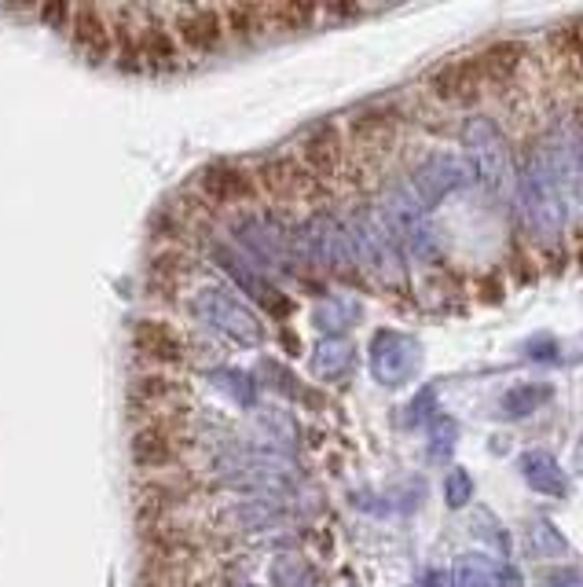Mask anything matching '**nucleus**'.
Returning <instances> with one entry per match:
<instances>
[{
	"label": "nucleus",
	"instance_id": "1",
	"mask_svg": "<svg viewBox=\"0 0 583 587\" xmlns=\"http://www.w3.org/2000/svg\"><path fill=\"white\" fill-rule=\"evenodd\" d=\"M573 173L576 162L569 159L565 148H535L518 176V199L525 224L540 239H558L569 217V199H573Z\"/></svg>",
	"mask_w": 583,
	"mask_h": 587
},
{
	"label": "nucleus",
	"instance_id": "2",
	"mask_svg": "<svg viewBox=\"0 0 583 587\" xmlns=\"http://www.w3.org/2000/svg\"><path fill=\"white\" fill-rule=\"evenodd\" d=\"M195 437L187 426V415H165V418H140L129 434V459L140 474H162L181 470Z\"/></svg>",
	"mask_w": 583,
	"mask_h": 587
},
{
	"label": "nucleus",
	"instance_id": "3",
	"mask_svg": "<svg viewBox=\"0 0 583 587\" xmlns=\"http://www.w3.org/2000/svg\"><path fill=\"white\" fill-rule=\"evenodd\" d=\"M254 173L260 202H272L276 210L294 213L297 206H308L316 195V181L305 173V165L297 162L294 151H276V154H260V159L249 165Z\"/></svg>",
	"mask_w": 583,
	"mask_h": 587
},
{
	"label": "nucleus",
	"instance_id": "4",
	"mask_svg": "<svg viewBox=\"0 0 583 587\" xmlns=\"http://www.w3.org/2000/svg\"><path fill=\"white\" fill-rule=\"evenodd\" d=\"M198 496V477L195 470H162V474H144V482L136 485V510L147 525L176 522V514L192 507Z\"/></svg>",
	"mask_w": 583,
	"mask_h": 587
},
{
	"label": "nucleus",
	"instance_id": "5",
	"mask_svg": "<svg viewBox=\"0 0 583 587\" xmlns=\"http://www.w3.org/2000/svg\"><path fill=\"white\" fill-rule=\"evenodd\" d=\"M125 404L136 418L187 415V407H192V386L181 375H173V371H144V375L129 378Z\"/></svg>",
	"mask_w": 583,
	"mask_h": 587
},
{
	"label": "nucleus",
	"instance_id": "6",
	"mask_svg": "<svg viewBox=\"0 0 583 587\" xmlns=\"http://www.w3.org/2000/svg\"><path fill=\"white\" fill-rule=\"evenodd\" d=\"M195 195L202 206L213 210H254L260 206V191L249 165L239 162H209L195 176Z\"/></svg>",
	"mask_w": 583,
	"mask_h": 587
},
{
	"label": "nucleus",
	"instance_id": "7",
	"mask_svg": "<svg viewBox=\"0 0 583 587\" xmlns=\"http://www.w3.org/2000/svg\"><path fill=\"white\" fill-rule=\"evenodd\" d=\"M462 140H467V151L473 165H478L481 181L492 191H514L518 176H514V162H510V148L507 136L488 122V118H470L467 129H462Z\"/></svg>",
	"mask_w": 583,
	"mask_h": 587
},
{
	"label": "nucleus",
	"instance_id": "8",
	"mask_svg": "<svg viewBox=\"0 0 583 587\" xmlns=\"http://www.w3.org/2000/svg\"><path fill=\"white\" fill-rule=\"evenodd\" d=\"M170 30L187 59L217 55L228 41L221 4H170Z\"/></svg>",
	"mask_w": 583,
	"mask_h": 587
},
{
	"label": "nucleus",
	"instance_id": "9",
	"mask_svg": "<svg viewBox=\"0 0 583 587\" xmlns=\"http://www.w3.org/2000/svg\"><path fill=\"white\" fill-rule=\"evenodd\" d=\"M140 63H144V74H176L187 55L184 48L176 44L173 30H170V4H144V16H140Z\"/></svg>",
	"mask_w": 583,
	"mask_h": 587
},
{
	"label": "nucleus",
	"instance_id": "10",
	"mask_svg": "<svg viewBox=\"0 0 583 587\" xmlns=\"http://www.w3.org/2000/svg\"><path fill=\"white\" fill-rule=\"evenodd\" d=\"M129 345H133V353L140 361H147L162 371H176L187 364V342L184 334L173 327L170 320H136L133 327H129Z\"/></svg>",
	"mask_w": 583,
	"mask_h": 587
},
{
	"label": "nucleus",
	"instance_id": "11",
	"mask_svg": "<svg viewBox=\"0 0 583 587\" xmlns=\"http://www.w3.org/2000/svg\"><path fill=\"white\" fill-rule=\"evenodd\" d=\"M70 44L89 63H114V16L103 4H74L70 16Z\"/></svg>",
	"mask_w": 583,
	"mask_h": 587
},
{
	"label": "nucleus",
	"instance_id": "12",
	"mask_svg": "<svg viewBox=\"0 0 583 587\" xmlns=\"http://www.w3.org/2000/svg\"><path fill=\"white\" fill-rule=\"evenodd\" d=\"M297 162L305 165V173L313 176L316 188L338 181L345 170V136L335 125H316L313 133H305L301 143L294 148Z\"/></svg>",
	"mask_w": 583,
	"mask_h": 587
},
{
	"label": "nucleus",
	"instance_id": "13",
	"mask_svg": "<svg viewBox=\"0 0 583 587\" xmlns=\"http://www.w3.org/2000/svg\"><path fill=\"white\" fill-rule=\"evenodd\" d=\"M521 477H525L529 488H535L540 496L562 499V496L569 493V477H565V470H562V463H558L554 455L543 452V448L521 455Z\"/></svg>",
	"mask_w": 583,
	"mask_h": 587
},
{
	"label": "nucleus",
	"instance_id": "14",
	"mask_svg": "<svg viewBox=\"0 0 583 587\" xmlns=\"http://www.w3.org/2000/svg\"><path fill=\"white\" fill-rule=\"evenodd\" d=\"M484 85L481 81V70L473 59H462V63H448L440 67L437 74L430 78V89L433 95H440V100H470V95H478V89Z\"/></svg>",
	"mask_w": 583,
	"mask_h": 587
},
{
	"label": "nucleus",
	"instance_id": "15",
	"mask_svg": "<svg viewBox=\"0 0 583 587\" xmlns=\"http://www.w3.org/2000/svg\"><path fill=\"white\" fill-rule=\"evenodd\" d=\"M224 33L235 41H257L268 33L265 4H221Z\"/></svg>",
	"mask_w": 583,
	"mask_h": 587
},
{
	"label": "nucleus",
	"instance_id": "16",
	"mask_svg": "<svg viewBox=\"0 0 583 587\" xmlns=\"http://www.w3.org/2000/svg\"><path fill=\"white\" fill-rule=\"evenodd\" d=\"M392 133H397V118L389 111H367L360 118H352L349 125V140L356 148H386Z\"/></svg>",
	"mask_w": 583,
	"mask_h": 587
},
{
	"label": "nucleus",
	"instance_id": "17",
	"mask_svg": "<svg viewBox=\"0 0 583 587\" xmlns=\"http://www.w3.org/2000/svg\"><path fill=\"white\" fill-rule=\"evenodd\" d=\"M319 16L316 4H265L268 30H305Z\"/></svg>",
	"mask_w": 583,
	"mask_h": 587
},
{
	"label": "nucleus",
	"instance_id": "18",
	"mask_svg": "<svg viewBox=\"0 0 583 587\" xmlns=\"http://www.w3.org/2000/svg\"><path fill=\"white\" fill-rule=\"evenodd\" d=\"M551 397H554V389L546 386V382H529V386H518V389H510L507 397H503V407H507V415L521 418V415H532L535 407H540V404H546Z\"/></svg>",
	"mask_w": 583,
	"mask_h": 587
},
{
	"label": "nucleus",
	"instance_id": "19",
	"mask_svg": "<svg viewBox=\"0 0 583 587\" xmlns=\"http://www.w3.org/2000/svg\"><path fill=\"white\" fill-rule=\"evenodd\" d=\"M529 550L535 558H551V555H562L565 540H562V533H558L551 522L540 518V522L529 525Z\"/></svg>",
	"mask_w": 583,
	"mask_h": 587
},
{
	"label": "nucleus",
	"instance_id": "20",
	"mask_svg": "<svg viewBox=\"0 0 583 587\" xmlns=\"http://www.w3.org/2000/svg\"><path fill=\"white\" fill-rule=\"evenodd\" d=\"M540 584L543 587H583V573L573 566H558V569H546Z\"/></svg>",
	"mask_w": 583,
	"mask_h": 587
},
{
	"label": "nucleus",
	"instance_id": "21",
	"mask_svg": "<svg viewBox=\"0 0 583 587\" xmlns=\"http://www.w3.org/2000/svg\"><path fill=\"white\" fill-rule=\"evenodd\" d=\"M41 16V22H49L52 30H67L70 27V16H74V4H41L33 8Z\"/></svg>",
	"mask_w": 583,
	"mask_h": 587
},
{
	"label": "nucleus",
	"instance_id": "22",
	"mask_svg": "<svg viewBox=\"0 0 583 587\" xmlns=\"http://www.w3.org/2000/svg\"><path fill=\"white\" fill-rule=\"evenodd\" d=\"M459 587H488V584L478 580V577H470V580H459Z\"/></svg>",
	"mask_w": 583,
	"mask_h": 587
}]
</instances>
